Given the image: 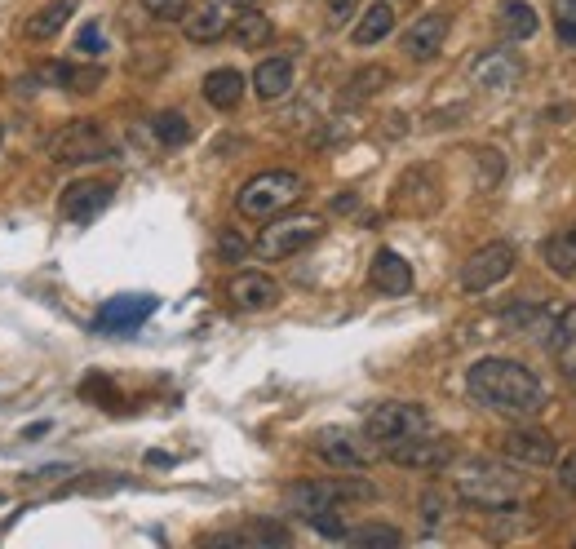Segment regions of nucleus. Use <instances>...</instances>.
<instances>
[{
    "label": "nucleus",
    "instance_id": "nucleus-1",
    "mask_svg": "<svg viewBox=\"0 0 576 549\" xmlns=\"http://www.w3.org/2000/svg\"><path fill=\"white\" fill-rule=\"evenodd\" d=\"M466 390L479 408L497 412L506 421H537L545 408H550V390L545 381L519 359L506 355H488L479 364H470L466 372Z\"/></svg>",
    "mask_w": 576,
    "mask_h": 549
},
{
    "label": "nucleus",
    "instance_id": "nucleus-2",
    "mask_svg": "<svg viewBox=\"0 0 576 549\" xmlns=\"http://www.w3.org/2000/svg\"><path fill=\"white\" fill-rule=\"evenodd\" d=\"M452 492L466 505L506 514V510H519V501L528 496V479H523V470L510 461H492V457L457 461L452 457Z\"/></svg>",
    "mask_w": 576,
    "mask_h": 549
},
{
    "label": "nucleus",
    "instance_id": "nucleus-3",
    "mask_svg": "<svg viewBox=\"0 0 576 549\" xmlns=\"http://www.w3.org/2000/svg\"><path fill=\"white\" fill-rule=\"evenodd\" d=\"M377 488L364 479H302L284 488V510L297 519H320V514H337L346 501H373Z\"/></svg>",
    "mask_w": 576,
    "mask_h": 549
},
{
    "label": "nucleus",
    "instance_id": "nucleus-4",
    "mask_svg": "<svg viewBox=\"0 0 576 549\" xmlns=\"http://www.w3.org/2000/svg\"><path fill=\"white\" fill-rule=\"evenodd\" d=\"M302 191H306L302 173L266 169V173H257V178H249L240 191H235V213L249 217V222H271L275 213L293 209V204L302 200Z\"/></svg>",
    "mask_w": 576,
    "mask_h": 549
},
{
    "label": "nucleus",
    "instance_id": "nucleus-5",
    "mask_svg": "<svg viewBox=\"0 0 576 549\" xmlns=\"http://www.w3.org/2000/svg\"><path fill=\"white\" fill-rule=\"evenodd\" d=\"M320 235H324L320 213H275L266 222V231L257 235L253 253L266 257V262H284V257H297L302 248H311Z\"/></svg>",
    "mask_w": 576,
    "mask_h": 549
},
{
    "label": "nucleus",
    "instance_id": "nucleus-6",
    "mask_svg": "<svg viewBox=\"0 0 576 549\" xmlns=\"http://www.w3.org/2000/svg\"><path fill=\"white\" fill-rule=\"evenodd\" d=\"M430 430V412L421 403H404V399H386L377 408H368L364 417V439L368 443H399V439H413V434Z\"/></svg>",
    "mask_w": 576,
    "mask_h": 549
},
{
    "label": "nucleus",
    "instance_id": "nucleus-7",
    "mask_svg": "<svg viewBox=\"0 0 576 549\" xmlns=\"http://www.w3.org/2000/svg\"><path fill=\"white\" fill-rule=\"evenodd\" d=\"M49 155H54L58 164H94V160H107L111 155V142L98 120H71L54 133Z\"/></svg>",
    "mask_w": 576,
    "mask_h": 549
},
{
    "label": "nucleus",
    "instance_id": "nucleus-8",
    "mask_svg": "<svg viewBox=\"0 0 576 549\" xmlns=\"http://www.w3.org/2000/svg\"><path fill=\"white\" fill-rule=\"evenodd\" d=\"M514 266H519L514 244L492 240L466 257V266H461V288H466V293H488V288H497L501 279H510Z\"/></svg>",
    "mask_w": 576,
    "mask_h": 549
},
{
    "label": "nucleus",
    "instance_id": "nucleus-9",
    "mask_svg": "<svg viewBox=\"0 0 576 549\" xmlns=\"http://www.w3.org/2000/svg\"><path fill=\"white\" fill-rule=\"evenodd\" d=\"M501 452H506V461L519 465V470H545V465L559 461V443H554V434L532 426V421H514V426L506 430V439H501Z\"/></svg>",
    "mask_w": 576,
    "mask_h": 549
},
{
    "label": "nucleus",
    "instance_id": "nucleus-10",
    "mask_svg": "<svg viewBox=\"0 0 576 549\" xmlns=\"http://www.w3.org/2000/svg\"><path fill=\"white\" fill-rule=\"evenodd\" d=\"M311 452L320 457L324 465H333V470H342V474H364L368 465H373L377 452L368 448L359 434L351 430H320L311 439Z\"/></svg>",
    "mask_w": 576,
    "mask_h": 549
},
{
    "label": "nucleus",
    "instance_id": "nucleus-11",
    "mask_svg": "<svg viewBox=\"0 0 576 549\" xmlns=\"http://www.w3.org/2000/svg\"><path fill=\"white\" fill-rule=\"evenodd\" d=\"M386 461L399 465V470H448L452 465V443L448 439H435V434H413V439H399V443H386Z\"/></svg>",
    "mask_w": 576,
    "mask_h": 549
},
{
    "label": "nucleus",
    "instance_id": "nucleus-12",
    "mask_svg": "<svg viewBox=\"0 0 576 549\" xmlns=\"http://www.w3.org/2000/svg\"><path fill=\"white\" fill-rule=\"evenodd\" d=\"M226 302L235 310H244V315H257V310H271L284 302V288L275 284L271 275L262 271H240L226 279Z\"/></svg>",
    "mask_w": 576,
    "mask_h": 549
},
{
    "label": "nucleus",
    "instance_id": "nucleus-13",
    "mask_svg": "<svg viewBox=\"0 0 576 549\" xmlns=\"http://www.w3.org/2000/svg\"><path fill=\"white\" fill-rule=\"evenodd\" d=\"M156 297L151 293H125V297H111L102 302V310L94 315V328L98 333H133L138 324H147L156 315Z\"/></svg>",
    "mask_w": 576,
    "mask_h": 549
},
{
    "label": "nucleus",
    "instance_id": "nucleus-14",
    "mask_svg": "<svg viewBox=\"0 0 576 549\" xmlns=\"http://www.w3.org/2000/svg\"><path fill=\"white\" fill-rule=\"evenodd\" d=\"M470 76H475V85L488 89V93H510L514 85H519V76H523V62L514 58L510 49H488V54L475 58Z\"/></svg>",
    "mask_w": 576,
    "mask_h": 549
},
{
    "label": "nucleus",
    "instance_id": "nucleus-15",
    "mask_svg": "<svg viewBox=\"0 0 576 549\" xmlns=\"http://www.w3.org/2000/svg\"><path fill=\"white\" fill-rule=\"evenodd\" d=\"M444 40H448V14H426L404 31L399 45H404V54L413 62H430V58L444 54Z\"/></svg>",
    "mask_w": 576,
    "mask_h": 549
},
{
    "label": "nucleus",
    "instance_id": "nucleus-16",
    "mask_svg": "<svg viewBox=\"0 0 576 549\" xmlns=\"http://www.w3.org/2000/svg\"><path fill=\"white\" fill-rule=\"evenodd\" d=\"M111 204V182H71L63 191V217L71 222H94Z\"/></svg>",
    "mask_w": 576,
    "mask_h": 549
},
{
    "label": "nucleus",
    "instance_id": "nucleus-17",
    "mask_svg": "<svg viewBox=\"0 0 576 549\" xmlns=\"http://www.w3.org/2000/svg\"><path fill=\"white\" fill-rule=\"evenodd\" d=\"M368 279H373V288H377V293H386V297L413 293V266H408L395 248H382V253L373 257V271H368Z\"/></svg>",
    "mask_w": 576,
    "mask_h": 549
},
{
    "label": "nucleus",
    "instance_id": "nucleus-18",
    "mask_svg": "<svg viewBox=\"0 0 576 549\" xmlns=\"http://www.w3.org/2000/svg\"><path fill=\"white\" fill-rule=\"evenodd\" d=\"M253 93L262 102H280L293 93V58H262L253 71Z\"/></svg>",
    "mask_w": 576,
    "mask_h": 549
},
{
    "label": "nucleus",
    "instance_id": "nucleus-19",
    "mask_svg": "<svg viewBox=\"0 0 576 549\" xmlns=\"http://www.w3.org/2000/svg\"><path fill=\"white\" fill-rule=\"evenodd\" d=\"M200 93L213 111H235L244 102V76L235 67H213L209 76H204Z\"/></svg>",
    "mask_w": 576,
    "mask_h": 549
},
{
    "label": "nucleus",
    "instance_id": "nucleus-20",
    "mask_svg": "<svg viewBox=\"0 0 576 549\" xmlns=\"http://www.w3.org/2000/svg\"><path fill=\"white\" fill-rule=\"evenodd\" d=\"M40 80H54V85H63L67 93H94L102 80H107V71H102L98 62L94 67H89V62L85 67H80V62H54V67L40 71Z\"/></svg>",
    "mask_w": 576,
    "mask_h": 549
},
{
    "label": "nucleus",
    "instance_id": "nucleus-21",
    "mask_svg": "<svg viewBox=\"0 0 576 549\" xmlns=\"http://www.w3.org/2000/svg\"><path fill=\"white\" fill-rule=\"evenodd\" d=\"M497 27H501V36L506 40H532L541 31V18H537V9L528 5V0H501V9H497Z\"/></svg>",
    "mask_w": 576,
    "mask_h": 549
},
{
    "label": "nucleus",
    "instance_id": "nucleus-22",
    "mask_svg": "<svg viewBox=\"0 0 576 549\" xmlns=\"http://www.w3.org/2000/svg\"><path fill=\"white\" fill-rule=\"evenodd\" d=\"M359 23H355V45H382V40L395 31V9H390V0H373V5L364 9V14H355Z\"/></svg>",
    "mask_w": 576,
    "mask_h": 549
},
{
    "label": "nucleus",
    "instance_id": "nucleus-23",
    "mask_svg": "<svg viewBox=\"0 0 576 549\" xmlns=\"http://www.w3.org/2000/svg\"><path fill=\"white\" fill-rule=\"evenodd\" d=\"M76 9H80V0H54V5L36 9V14H32V18H27L23 36H27V40H36V45H40V40H54V36H58V31H63V27H67V18H71V14H76Z\"/></svg>",
    "mask_w": 576,
    "mask_h": 549
},
{
    "label": "nucleus",
    "instance_id": "nucleus-24",
    "mask_svg": "<svg viewBox=\"0 0 576 549\" xmlns=\"http://www.w3.org/2000/svg\"><path fill=\"white\" fill-rule=\"evenodd\" d=\"M231 36H235V45H244V49H262V45H271L275 23L257 5H244L240 18L231 23Z\"/></svg>",
    "mask_w": 576,
    "mask_h": 549
},
{
    "label": "nucleus",
    "instance_id": "nucleus-25",
    "mask_svg": "<svg viewBox=\"0 0 576 549\" xmlns=\"http://www.w3.org/2000/svg\"><path fill=\"white\" fill-rule=\"evenodd\" d=\"M226 27H231V23L222 18L218 5H204V9H195V14L182 18V31H187L191 45H213V40L226 36Z\"/></svg>",
    "mask_w": 576,
    "mask_h": 549
},
{
    "label": "nucleus",
    "instance_id": "nucleus-26",
    "mask_svg": "<svg viewBox=\"0 0 576 549\" xmlns=\"http://www.w3.org/2000/svg\"><path fill=\"white\" fill-rule=\"evenodd\" d=\"M541 253H545V266H550L554 275H576V226L554 231Z\"/></svg>",
    "mask_w": 576,
    "mask_h": 549
},
{
    "label": "nucleus",
    "instance_id": "nucleus-27",
    "mask_svg": "<svg viewBox=\"0 0 576 549\" xmlns=\"http://www.w3.org/2000/svg\"><path fill=\"white\" fill-rule=\"evenodd\" d=\"M342 541L359 545V549H395V545H404V532L386 527V523H364V527H346Z\"/></svg>",
    "mask_w": 576,
    "mask_h": 549
},
{
    "label": "nucleus",
    "instance_id": "nucleus-28",
    "mask_svg": "<svg viewBox=\"0 0 576 549\" xmlns=\"http://www.w3.org/2000/svg\"><path fill=\"white\" fill-rule=\"evenodd\" d=\"M151 133H156L160 147H187L191 142V124L182 111H160V116H151Z\"/></svg>",
    "mask_w": 576,
    "mask_h": 549
},
{
    "label": "nucleus",
    "instance_id": "nucleus-29",
    "mask_svg": "<svg viewBox=\"0 0 576 549\" xmlns=\"http://www.w3.org/2000/svg\"><path fill=\"white\" fill-rule=\"evenodd\" d=\"M386 85H390L386 67H364V71H355V76L346 80V102H364V98H373V93H382Z\"/></svg>",
    "mask_w": 576,
    "mask_h": 549
},
{
    "label": "nucleus",
    "instance_id": "nucleus-30",
    "mask_svg": "<svg viewBox=\"0 0 576 549\" xmlns=\"http://www.w3.org/2000/svg\"><path fill=\"white\" fill-rule=\"evenodd\" d=\"M554 27L563 45H576V0H554Z\"/></svg>",
    "mask_w": 576,
    "mask_h": 549
},
{
    "label": "nucleus",
    "instance_id": "nucleus-31",
    "mask_svg": "<svg viewBox=\"0 0 576 549\" xmlns=\"http://www.w3.org/2000/svg\"><path fill=\"white\" fill-rule=\"evenodd\" d=\"M138 5L160 23H182L187 18V0H138Z\"/></svg>",
    "mask_w": 576,
    "mask_h": 549
},
{
    "label": "nucleus",
    "instance_id": "nucleus-32",
    "mask_svg": "<svg viewBox=\"0 0 576 549\" xmlns=\"http://www.w3.org/2000/svg\"><path fill=\"white\" fill-rule=\"evenodd\" d=\"M417 510H421V519H426V527H439L444 523V514H448V501H444V492H421V501H417Z\"/></svg>",
    "mask_w": 576,
    "mask_h": 549
},
{
    "label": "nucleus",
    "instance_id": "nucleus-33",
    "mask_svg": "<svg viewBox=\"0 0 576 549\" xmlns=\"http://www.w3.org/2000/svg\"><path fill=\"white\" fill-rule=\"evenodd\" d=\"M501 173H506L501 151H479V186H483V191H488V186H497Z\"/></svg>",
    "mask_w": 576,
    "mask_h": 549
},
{
    "label": "nucleus",
    "instance_id": "nucleus-34",
    "mask_svg": "<svg viewBox=\"0 0 576 549\" xmlns=\"http://www.w3.org/2000/svg\"><path fill=\"white\" fill-rule=\"evenodd\" d=\"M107 49V36H102L98 23H85L80 27V40H76V54H102Z\"/></svg>",
    "mask_w": 576,
    "mask_h": 549
},
{
    "label": "nucleus",
    "instance_id": "nucleus-35",
    "mask_svg": "<svg viewBox=\"0 0 576 549\" xmlns=\"http://www.w3.org/2000/svg\"><path fill=\"white\" fill-rule=\"evenodd\" d=\"M554 465H559V479H554V483H559V492L576 496V452H568V457L554 461Z\"/></svg>",
    "mask_w": 576,
    "mask_h": 549
},
{
    "label": "nucleus",
    "instance_id": "nucleus-36",
    "mask_svg": "<svg viewBox=\"0 0 576 549\" xmlns=\"http://www.w3.org/2000/svg\"><path fill=\"white\" fill-rule=\"evenodd\" d=\"M355 14H359V0H328V23L333 27H346Z\"/></svg>",
    "mask_w": 576,
    "mask_h": 549
},
{
    "label": "nucleus",
    "instance_id": "nucleus-37",
    "mask_svg": "<svg viewBox=\"0 0 576 549\" xmlns=\"http://www.w3.org/2000/svg\"><path fill=\"white\" fill-rule=\"evenodd\" d=\"M218 253H222V262H240L244 253H249V244L240 240L235 231H222V240H218Z\"/></svg>",
    "mask_w": 576,
    "mask_h": 549
},
{
    "label": "nucleus",
    "instance_id": "nucleus-38",
    "mask_svg": "<svg viewBox=\"0 0 576 549\" xmlns=\"http://www.w3.org/2000/svg\"><path fill=\"white\" fill-rule=\"evenodd\" d=\"M355 204H359V200H355V195H351V191H346V195H342V200H333V209H337V213H346V209H355Z\"/></svg>",
    "mask_w": 576,
    "mask_h": 549
},
{
    "label": "nucleus",
    "instance_id": "nucleus-39",
    "mask_svg": "<svg viewBox=\"0 0 576 549\" xmlns=\"http://www.w3.org/2000/svg\"><path fill=\"white\" fill-rule=\"evenodd\" d=\"M222 5H235V9H244V5H257V0H222Z\"/></svg>",
    "mask_w": 576,
    "mask_h": 549
},
{
    "label": "nucleus",
    "instance_id": "nucleus-40",
    "mask_svg": "<svg viewBox=\"0 0 576 549\" xmlns=\"http://www.w3.org/2000/svg\"><path fill=\"white\" fill-rule=\"evenodd\" d=\"M0 147H5V124H0Z\"/></svg>",
    "mask_w": 576,
    "mask_h": 549
}]
</instances>
